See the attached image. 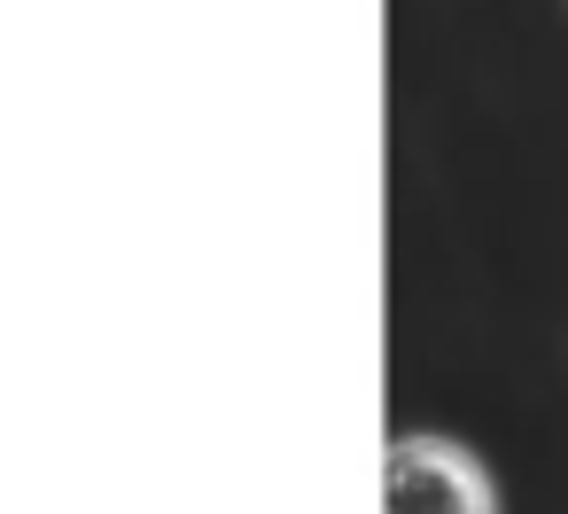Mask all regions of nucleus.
I'll return each instance as SVG.
<instances>
[{
	"mask_svg": "<svg viewBox=\"0 0 568 514\" xmlns=\"http://www.w3.org/2000/svg\"><path fill=\"white\" fill-rule=\"evenodd\" d=\"M382 514H506V491L467 436L405 429L382 452Z\"/></svg>",
	"mask_w": 568,
	"mask_h": 514,
	"instance_id": "nucleus-1",
	"label": "nucleus"
}]
</instances>
